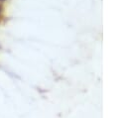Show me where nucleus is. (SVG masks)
Instances as JSON below:
<instances>
[{
	"mask_svg": "<svg viewBox=\"0 0 127 118\" xmlns=\"http://www.w3.org/2000/svg\"><path fill=\"white\" fill-rule=\"evenodd\" d=\"M0 1H4V0H0Z\"/></svg>",
	"mask_w": 127,
	"mask_h": 118,
	"instance_id": "f257e3e1",
	"label": "nucleus"
}]
</instances>
